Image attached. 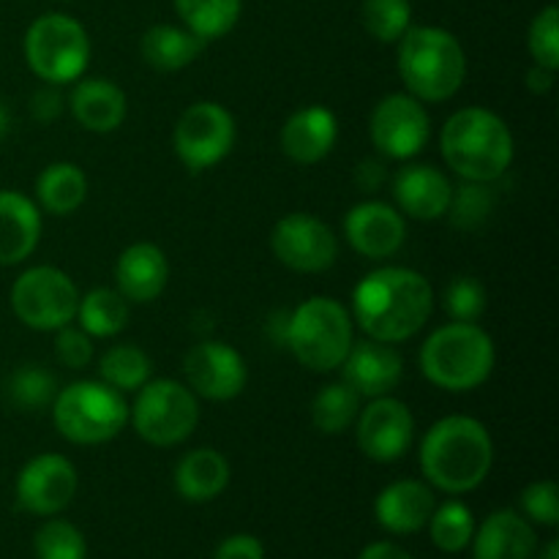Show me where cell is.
<instances>
[{"label":"cell","mask_w":559,"mask_h":559,"mask_svg":"<svg viewBox=\"0 0 559 559\" xmlns=\"http://www.w3.org/2000/svg\"><path fill=\"white\" fill-rule=\"evenodd\" d=\"M435 311V289L424 273L388 265L371 271L353 293V314L374 342L399 344L413 338Z\"/></svg>","instance_id":"6da1fadb"},{"label":"cell","mask_w":559,"mask_h":559,"mask_svg":"<svg viewBox=\"0 0 559 559\" xmlns=\"http://www.w3.org/2000/svg\"><path fill=\"white\" fill-rule=\"evenodd\" d=\"M495 464V442L486 426L469 415H448L426 431L420 442V469L426 480L448 495L478 489Z\"/></svg>","instance_id":"7a4b0ae2"},{"label":"cell","mask_w":559,"mask_h":559,"mask_svg":"<svg viewBox=\"0 0 559 559\" xmlns=\"http://www.w3.org/2000/svg\"><path fill=\"white\" fill-rule=\"evenodd\" d=\"M440 151L448 167L473 183H491L513 162V134L506 120L486 107H464L445 120Z\"/></svg>","instance_id":"3957f363"},{"label":"cell","mask_w":559,"mask_h":559,"mask_svg":"<svg viewBox=\"0 0 559 559\" xmlns=\"http://www.w3.org/2000/svg\"><path fill=\"white\" fill-rule=\"evenodd\" d=\"M396 58L404 87L424 104L453 98L467 76V55L459 38L435 25H409L399 38Z\"/></svg>","instance_id":"277c9868"},{"label":"cell","mask_w":559,"mask_h":559,"mask_svg":"<svg viewBox=\"0 0 559 559\" xmlns=\"http://www.w3.org/2000/svg\"><path fill=\"white\" fill-rule=\"evenodd\" d=\"M495 342L475 322H451L420 347V371L431 385L451 393L475 391L495 371Z\"/></svg>","instance_id":"5b68a950"},{"label":"cell","mask_w":559,"mask_h":559,"mask_svg":"<svg viewBox=\"0 0 559 559\" xmlns=\"http://www.w3.org/2000/svg\"><path fill=\"white\" fill-rule=\"evenodd\" d=\"M282 342L306 369L333 371L353 347V317L338 300L309 298L287 314Z\"/></svg>","instance_id":"8992f818"},{"label":"cell","mask_w":559,"mask_h":559,"mask_svg":"<svg viewBox=\"0 0 559 559\" xmlns=\"http://www.w3.org/2000/svg\"><path fill=\"white\" fill-rule=\"evenodd\" d=\"M52 420L60 435L74 445H102L115 440L129 424V404L123 393L107 382H71L55 393Z\"/></svg>","instance_id":"52a82bcc"},{"label":"cell","mask_w":559,"mask_h":559,"mask_svg":"<svg viewBox=\"0 0 559 559\" xmlns=\"http://www.w3.org/2000/svg\"><path fill=\"white\" fill-rule=\"evenodd\" d=\"M27 69L47 85L76 82L91 60L87 31L69 14H44L25 33Z\"/></svg>","instance_id":"ba28073f"},{"label":"cell","mask_w":559,"mask_h":559,"mask_svg":"<svg viewBox=\"0 0 559 559\" xmlns=\"http://www.w3.org/2000/svg\"><path fill=\"white\" fill-rule=\"evenodd\" d=\"M134 431L156 448L189 440L200 420V404L189 385L178 380H147L129 409Z\"/></svg>","instance_id":"9c48e42d"},{"label":"cell","mask_w":559,"mask_h":559,"mask_svg":"<svg viewBox=\"0 0 559 559\" xmlns=\"http://www.w3.org/2000/svg\"><path fill=\"white\" fill-rule=\"evenodd\" d=\"M11 309L33 331H60L76 320L80 293L69 273L52 265L27 267L11 287Z\"/></svg>","instance_id":"30bf717a"},{"label":"cell","mask_w":559,"mask_h":559,"mask_svg":"<svg viewBox=\"0 0 559 559\" xmlns=\"http://www.w3.org/2000/svg\"><path fill=\"white\" fill-rule=\"evenodd\" d=\"M235 118L216 102H197L175 123V153L189 173H205L235 147Z\"/></svg>","instance_id":"8fae6325"},{"label":"cell","mask_w":559,"mask_h":559,"mask_svg":"<svg viewBox=\"0 0 559 559\" xmlns=\"http://www.w3.org/2000/svg\"><path fill=\"white\" fill-rule=\"evenodd\" d=\"M371 142L382 156L393 162H407L418 156L431 136V118L424 102L409 93H391L377 102L371 112Z\"/></svg>","instance_id":"7c38bea8"},{"label":"cell","mask_w":559,"mask_h":559,"mask_svg":"<svg viewBox=\"0 0 559 559\" xmlns=\"http://www.w3.org/2000/svg\"><path fill=\"white\" fill-rule=\"evenodd\" d=\"M271 249L282 265L298 273H322L336 262V233L311 213H289L273 227Z\"/></svg>","instance_id":"4fadbf2b"},{"label":"cell","mask_w":559,"mask_h":559,"mask_svg":"<svg viewBox=\"0 0 559 559\" xmlns=\"http://www.w3.org/2000/svg\"><path fill=\"white\" fill-rule=\"evenodd\" d=\"M413 437L415 418L399 399H371L369 407L360 409L355 418V440L371 462H399L413 445Z\"/></svg>","instance_id":"5bb4252c"},{"label":"cell","mask_w":559,"mask_h":559,"mask_svg":"<svg viewBox=\"0 0 559 559\" xmlns=\"http://www.w3.org/2000/svg\"><path fill=\"white\" fill-rule=\"evenodd\" d=\"M183 374L191 393L211 402H229L240 396L249 382L243 358L224 342H202L186 353Z\"/></svg>","instance_id":"9a60e30c"},{"label":"cell","mask_w":559,"mask_h":559,"mask_svg":"<svg viewBox=\"0 0 559 559\" xmlns=\"http://www.w3.org/2000/svg\"><path fill=\"white\" fill-rule=\"evenodd\" d=\"M74 464L58 453H41L22 467L16 478V502L33 516H55L76 495Z\"/></svg>","instance_id":"2e32d148"},{"label":"cell","mask_w":559,"mask_h":559,"mask_svg":"<svg viewBox=\"0 0 559 559\" xmlns=\"http://www.w3.org/2000/svg\"><path fill=\"white\" fill-rule=\"evenodd\" d=\"M344 235L358 254L369 260H388L396 254L407 238L404 216L385 202H358L344 216Z\"/></svg>","instance_id":"e0dca14e"},{"label":"cell","mask_w":559,"mask_h":559,"mask_svg":"<svg viewBox=\"0 0 559 559\" xmlns=\"http://www.w3.org/2000/svg\"><path fill=\"white\" fill-rule=\"evenodd\" d=\"M342 374L360 399H380L402 382L404 360L393 344L364 338L353 342L347 358L342 360Z\"/></svg>","instance_id":"ac0fdd59"},{"label":"cell","mask_w":559,"mask_h":559,"mask_svg":"<svg viewBox=\"0 0 559 559\" xmlns=\"http://www.w3.org/2000/svg\"><path fill=\"white\" fill-rule=\"evenodd\" d=\"M393 197L399 213H407L418 222H437L451 207L453 186L442 169L431 164H409L393 178Z\"/></svg>","instance_id":"d6986e66"},{"label":"cell","mask_w":559,"mask_h":559,"mask_svg":"<svg viewBox=\"0 0 559 559\" xmlns=\"http://www.w3.org/2000/svg\"><path fill=\"white\" fill-rule=\"evenodd\" d=\"M66 107L71 109L76 123L82 129L93 131V134H109V131L120 129L129 112V98L126 93L115 85L112 80L104 76H85L76 80L71 87Z\"/></svg>","instance_id":"ffe728a7"},{"label":"cell","mask_w":559,"mask_h":559,"mask_svg":"<svg viewBox=\"0 0 559 559\" xmlns=\"http://www.w3.org/2000/svg\"><path fill=\"white\" fill-rule=\"evenodd\" d=\"M336 140V115L320 104L293 112L282 129V151L287 153V158H293L295 164H304V167L322 162L333 151Z\"/></svg>","instance_id":"44dd1931"},{"label":"cell","mask_w":559,"mask_h":559,"mask_svg":"<svg viewBox=\"0 0 559 559\" xmlns=\"http://www.w3.org/2000/svg\"><path fill=\"white\" fill-rule=\"evenodd\" d=\"M169 278L167 254L156 243H134L115 262V284L129 304H151Z\"/></svg>","instance_id":"7402d4cb"},{"label":"cell","mask_w":559,"mask_h":559,"mask_svg":"<svg viewBox=\"0 0 559 559\" xmlns=\"http://www.w3.org/2000/svg\"><path fill=\"white\" fill-rule=\"evenodd\" d=\"M41 240V211L22 191H0V265L25 262Z\"/></svg>","instance_id":"603a6c76"},{"label":"cell","mask_w":559,"mask_h":559,"mask_svg":"<svg viewBox=\"0 0 559 559\" xmlns=\"http://www.w3.org/2000/svg\"><path fill=\"white\" fill-rule=\"evenodd\" d=\"M435 508V491L429 486L420 480H396L380 491L374 516L388 533L413 535L429 524Z\"/></svg>","instance_id":"cb8c5ba5"},{"label":"cell","mask_w":559,"mask_h":559,"mask_svg":"<svg viewBox=\"0 0 559 559\" xmlns=\"http://www.w3.org/2000/svg\"><path fill=\"white\" fill-rule=\"evenodd\" d=\"M475 559H533L538 549L533 524L516 511H497L473 535Z\"/></svg>","instance_id":"d4e9b609"},{"label":"cell","mask_w":559,"mask_h":559,"mask_svg":"<svg viewBox=\"0 0 559 559\" xmlns=\"http://www.w3.org/2000/svg\"><path fill=\"white\" fill-rule=\"evenodd\" d=\"M229 462L216 448H197L175 467V489L186 502H211L229 486Z\"/></svg>","instance_id":"484cf974"},{"label":"cell","mask_w":559,"mask_h":559,"mask_svg":"<svg viewBox=\"0 0 559 559\" xmlns=\"http://www.w3.org/2000/svg\"><path fill=\"white\" fill-rule=\"evenodd\" d=\"M205 44L191 31L178 25H153L142 33L140 52L151 69L180 71L200 58Z\"/></svg>","instance_id":"4316f807"},{"label":"cell","mask_w":559,"mask_h":559,"mask_svg":"<svg viewBox=\"0 0 559 559\" xmlns=\"http://www.w3.org/2000/svg\"><path fill=\"white\" fill-rule=\"evenodd\" d=\"M87 197V178L76 164L55 162L36 178V200L52 216H71Z\"/></svg>","instance_id":"83f0119b"},{"label":"cell","mask_w":559,"mask_h":559,"mask_svg":"<svg viewBox=\"0 0 559 559\" xmlns=\"http://www.w3.org/2000/svg\"><path fill=\"white\" fill-rule=\"evenodd\" d=\"M240 9L243 0H175V11L186 31L194 33L202 44L227 36L238 25Z\"/></svg>","instance_id":"f1b7e54d"},{"label":"cell","mask_w":559,"mask_h":559,"mask_svg":"<svg viewBox=\"0 0 559 559\" xmlns=\"http://www.w3.org/2000/svg\"><path fill=\"white\" fill-rule=\"evenodd\" d=\"M76 317H80V328L91 338H112L129 325V300L118 289H91L85 298H80Z\"/></svg>","instance_id":"f546056e"},{"label":"cell","mask_w":559,"mask_h":559,"mask_svg":"<svg viewBox=\"0 0 559 559\" xmlns=\"http://www.w3.org/2000/svg\"><path fill=\"white\" fill-rule=\"evenodd\" d=\"M360 413V396L347 382H331L311 402V424L322 435H342Z\"/></svg>","instance_id":"4dcf8cb0"},{"label":"cell","mask_w":559,"mask_h":559,"mask_svg":"<svg viewBox=\"0 0 559 559\" xmlns=\"http://www.w3.org/2000/svg\"><path fill=\"white\" fill-rule=\"evenodd\" d=\"M151 358L142 353L134 344H115L98 360V374L102 382L120 393L140 391L147 380H151Z\"/></svg>","instance_id":"1f68e13d"},{"label":"cell","mask_w":559,"mask_h":559,"mask_svg":"<svg viewBox=\"0 0 559 559\" xmlns=\"http://www.w3.org/2000/svg\"><path fill=\"white\" fill-rule=\"evenodd\" d=\"M429 533L440 551H448V555L464 551L469 544H473V535H475L473 511H469L464 502L448 500L445 506L435 508V513H431Z\"/></svg>","instance_id":"d6a6232c"},{"label":"cell","mask_w":559,"mask_h":559,"mask_svg":"<svg viewBox=\"0 0 559 559\" xmlns=\"http://www.w3.org/2000/svg\"><path fill=\"white\" fill-rule=\"evenodd\" d=\"M55 377L44 366L25 364L5 382V399L22 413H38L55 402Z\"/></svg>","instance_id":"836d02e7"},{"label":"cell","mask_w":559,"mask_h":559,"mask_svg":"<svg viewBox=\"0 0 559 559\" xmlns=\"http://www.w3.org/2000/svg\"><path fill=\"white\" fill-rule=\"evenodd\" d=\"M360 22L371 38L393 44L413 25V3L409 0H364Z\"/></svg>","instance_id":"e575fe53"},{"label":"cell","mask_w":559,"mask_h":559,"mask_svg":"<svg viewBox=\"0 0 559 559\" xmlns=\"http://www.w3.org/2000/svg\"><path fill=\"white\" fill-rule=\"evenodd\" d=\"M38 559H85L87 546L80 530L66 519H49L33 538Z\"/></svg>","instance_id":"d590c367"},{"label":"cell","mask_w":559,"mask_h":559,"mask_svg":"<svg viewBox=\"0 0 559 559\" xmlns=\"http://www.w3.org/2000/svg\"><path fill=\"white\" fill-rule=\"evenodd\" d=\"M491 207H495V194H491L489 183L467 180L462 189H453V200L448 211H451V222L459 229H478L489 218Z\"/></svg>","instance_id":"8d00e7d4"},{"label":"cell","mask_w":559,"mask_h":559,"mask_svg":"<svg viewBox=\"0 0 559 559\" xmlns=\"http://www.w3.org/2000/svg\"><path fill=\"white\" fill-rule=\"evenodd\" d=\"M442 309L453 322H478L486 311V287L475 276L453 278L442 295Z\"/></svg>","instance_id":"74e56055"},{"label":"cell","mask_w":559,"mask_h":559,"mask_svg":"<svg viewBox=\"0 0 559 559\" xmlns=\"http://www.w3.org/2000/svg\"><path fill=\"white\" fill-rule=\"evenodd\" d=\"M530 55H533L535 66L557 71L559 69V9L557 5H546L538 11L530 25L527 33Z\"/></svg>","instance_id":"f35d334b"},{"label":"cell","mask_w":559,"mask_h":559,"mask_svg":"<svg viewBox=\"0 0 559 559\" xmlns=\"http://www.w3.org/2000/svg\"><path fill=\"white\" fill-rule=\"evenodd\" d=\"M522 508L527 519L544 527L559 524V491L555 480H535L522 491Z\"/></svg>","instance_id":"ab89813d"},{"label":"cell","mask_w":559,"mask_h":559,"mask_svg":"<svg viewBox=\"0 0 559 559\" xmlns=\"http://www.w3.org/2000/svg\"><path fill=\"white\" fill-rule=\"evenodd\" d=\"M55 358L66 366V369H87L93 364V342L82 328L63 325L55 331Z\"/></svg>","instance_id":"60d3db41"},{"label":"cell","mask_w":559,"mask_h":559,"mask_svg":"<svg viewBox=\"0 0 559 559\" xmlns=\"http://www.w3.org/2000/svg\"><path fill=\"white\" fill-rule=\"evenodd\" d=\"M66 109L63 93L58 91V85L41 87L31 96V115L38 120V123H52L55 118H60Z\"/></svg>","instance_id":"b9f144b4"},{"label":"cell","mask_w":559,"mask_h":559,"mask_svg":"<svg viewBox=\"0 0 559 559\" xmlns=\"http://www.w3.org/2000/svg\"><path fill=\"white\" fill-rule=\"evenodd\" d=\"M213 559H265V549L254 535H229L218 544Z\"/></svg>","instance_id":"7bdbcfd3"},{"label":"cell","mask_w":559,"mask_h":559,"mask_svg":"<svg viewBox=\"0 0 559 559\" xmlns=\"http://www.w3.org/2000/svg\"><path fill=\"white\" fill-rule=\"evenodd\" d=\"M358 559H413V557H409L407 551L402 549V546L385 544V540H380V544L366 546V549L360 551Z\"/></svg>","instance_id":"ee69618b"},{"label":"cell","mask_w":559,"mask_h":559,"mask_svg":"<svg viewBox=\"0 0 559 559\" xmlns=\"http://www.w3.org/2000/svg\"><path fill=\"white\" fill-rule=\"evenodd\" d=\"M551 85H555V71L544 69V66H533V69L527 71V87L533 93L551 91Z\"/></svg>","instance_id":"f6af8a7d"},{"label":"cell","mask_w":559,"mask_h":559,"mask_svg":"<svg viewBox=\"0 0 559 559\" xmlns=\"http://www.w3.org/2000/svg\"><path fill=\"white\" fill-rule=\"evenodd\" d=\"M538 559H559V544L557 540H549L544 549L538 551Z\"/></svg>","instance_id":"bcb514c9"},{"label":"cell","mask_w":559,"mask_h":559,"mask_svg":"<svg viewBox=\"0 0 559 559\" xmlns=\"http://www.w3.org/2000/svg\"><path fill=\"white\" fill-rule=\"evenodd\" d=\"M9 131V109H5V104L0 102V136Z\"/></svg>","instance_id":"7dc6e473"}]
</instances>
